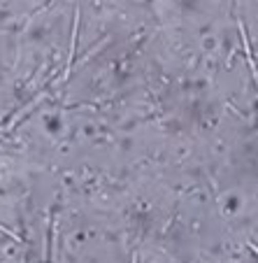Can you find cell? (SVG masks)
I'll return each instance as SVG.
<instances>
[{
    "label": "cell",
    "mask_w": 258,
    "mask_h": 263,
    "mask_svg": "<svg viewBox=\"0 0 258 263\" xmlns=\"http://www.w3.org/2000/svg\"><path fill=\"white\" fill-rule=\"evenodd\" d=\"M240 33H242V42H244V51H247V61H249V68H251V74H253V80H258V70H256V63H253V56H251V45H249V35H247V28H244V21H240Z\"/></svg>",
    "instance_id": "1"
}]
</instances>
